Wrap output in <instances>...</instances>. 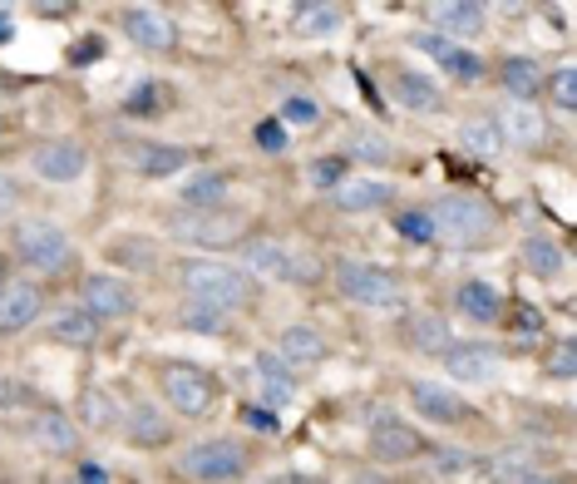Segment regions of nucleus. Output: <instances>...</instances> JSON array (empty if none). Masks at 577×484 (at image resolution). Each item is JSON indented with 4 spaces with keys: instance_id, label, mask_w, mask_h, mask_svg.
Instances as JSON below:
<instances>
[{
    "instance_id": "obj_1",
    "label": "nucleus",
    "mask_w": 577,
    "mask_h": 484,
    "mask_svg": "<svg viewBox=\"0 0 577 484\" xmlns=\"http://www.w3.org/2000/svg\"><path fill=\"white\" fill-rule=\"evenodd\" d=\"M178 287L188 301H198V307H217V312L237 317L247 312L256 301V282L247 277L242 268H233V262H213V258H188L178 268Z\"/></svg>"
},
{
    "instance_id": "obj_2",
    "label": "nucleus",
    "mask_w": 577,
    "mask_h": 484,
    "mask_svg": "<svg viewBox=\"0 0 577 484\" xmlns=\"http://www.w3.org/2000/svg\"><path fill=\"white\" fill-rule=\"evenodd\" d=\"M173 470L192 484H237L252 470V455H247L242 440L213 435V440H198V445H188V450H178Z\"/></svg>"
},
{
    "instance_id": "obj_3",
    "label": "nucleus",
    "mask_w": 577,
    "mask_h": 484,
    "mask_svg": "<svg viewBox=\"0 0 577 484\" xmlns=\"http://www.w3.org/2000/svg\"><path fill=\"white\" fill-rule=\"evenodd\" d=\"M242 272L252 282H287V287H306V282L321 277L311 252L287 248L277 237H252V243H242Z\"/></svg>"
},
{
    "instance_id": "obj_4",
    "label": "nucleus",
    "mask_w": 577,
    "mask_h": 484,
    "mask_svg": "<svg viewBox=\"0 0 577 484\" xmlns=\"http://www.w3.org/2000/svg\"><path fill=\"white\" fill-rule=\"evenodd\" d=\"M11 243H15V258L30 272H40V277H54V272H64L75 262L70 233H64L60 223H50V218H21V223L11 227Z\"/></svg>"
},
{
    "instance_id": "obj_5",
    "label": "nucleus",
    "mask_w": 577,
    "mask_h": 484,
    "mask_svg": "<svg viewBox=\"0 0 577 484\" xmlns=\"http://www.w3.org/2000/svg\"><path fill=\"white\" fill-rule=\"evenodd\" d=\"M429 218H435V243H449V248H474V243H484V237L493 233V223H499L493 208L474 194L435 198Z\"/></svg>"
},
{
    "instance_id": "obj_6",
    "label": "nucleus",
    "mask_w": 577,
    "mask_h": 484,
    "mask_svg": "<svg viewBox=\"0 0 577 484\" xmlns=\"http://www.w3.org/2000/svg\"><path fill=\"white\" fill-rule=\"evenodd\" d=\"M159 390L173 415H183V420H203V415H213V406H217V381H213V371H203L198 361H163Z\"/></svg>"
},
{
    "instance_id": "obj_7",
    "label": "nucleus",
    "mask_w": 577,
    "mask_h": 484,
    "mask_svg": "<svg viewBox=\"0 0 577 484\" xmlns=\"http://www.w3.org/2000/svg\"><path fill=\"white\" fill-rule=\"evenodd\" d=\"M336 291H341L346 301H355V307H365V312H396L400 307V277L396 272L375 268V262H361V258H341L331 272Z\"/></svg>"
},
{
    "instance_id": "obj_8",
    "label": "nucleus",
    "mask_w": 577,
    "mask_h": 484,
    "mask_svg": "<svg viewBox=\"0 0 577 484\" xmlns=\"http://www.w3.org/2000/svg\"><path fill=\"white\" fill-rule=\"evenodd\" d=\"M173 237L188 243V248H233V243H247V213L242 208H192L188 218L173 223Z\"/></svg>"
},
{
    "instance_id": "obj_9",
    "label": "nucleus",
    "mask_w": 577,
    "mask_h": 484,
    "mask_svg": "<svg viewBox=\"0 0 577 484\" xmlns=\"http://www.w3.org/2000/svg\"><path fill=\"white\" fill-rule=\"evenodd\" d=\"M365 450H371V460L380 464V470H396V464L425 460L435 445H429L415 425H405V420H396V415H385V420H375V425H371V445H365Z\"/></svg>"
},
{
    "instance_id": "obj_10",
    "label": "nucleus",
    "mask_w": 577,
    "mask_h": 484,
    "mask_svg": "<svg viewBox=\"0 0 577 484\" xmlns=\"http://www.w3.org/2000/svg\"><path fill=\"white\" fill-rule=\"evenodd\" d=\"M79 291H85V312L95 317L99 326L128 322V317L139 312V291H134L128 277H118V272H89V277L79 282Z\"/></svg>"
},
{
    "instance_id": "obj_11",
    "label": "nucleus",
    "mask_w": 577,
    "mask_h": 484,
    "mask_svg": "<svg viewBox=\"0 0 577 484\" xmlns=\"http://www.w3.org/2000/svg\"><path fill=\"white\" fill-rule=\"evenodd\" d=\"M30 173L40 184H79L89 173V149L79 139H45L30 149Z\"/></svg>"
},
{
    "instance_id": "obj_12",
    "label": "nucleus",
    "mask_w": 577,
    "mask_h": 484,
    "mask_svg": "<svg viewBox=\"0 0 577 484\" xmlns=\"http://www.w3.org/2000/svg\"><path fill=\"white\" fill-rule=\"evenodd\" d=\"M493 124H499L503 144H513V149H538V144H548V134H553L548 129V114L534 99H503Z\"/></svg>"
},
{
    "instance_id": "obj_13",
    "label": "nucleus",
    "mask_w": 577,
    "mask_h": 484,
    "mask_svg": "<svg viewBox=\"0 0 577 484\" xmlns=\"http://www.w3.org/2000/svg\"><path fill=\"white\" fill-rule=\"evenodd\" d=\"M444 371L449 381H464V386H489L503 371V351L489 342H454L444 351Z\"/></svg>"
},
{
    "instance_id": "obj_14",
    "label": "nucleus",
    "mask_w": 577,
    "mask_h": 484,
    "mask_svg": "<svg viewBox=\"0 0 577 484\" xmlns=\"http://www.w3.org/2000/svg\"><path fill=\"white\" fill-rule=\"evenodd\" d=\"M410 406L429 420V425H464L474 415V406L444 381H410Z\"/></svg>"
},
{
    "instance_id": "obj_15",
    "label": "nucleus",
    "mask_w": 577,
    "mask_h": 484,
    "mask_svg": "<svg viewBox=\"0 0 577 484\" xmlns=\"http://www.w3.org/2000/svg\"><path fill=\"white\" fill-rule=\"evenodd\" d=\"M40 317H45V287L40 282L21 277V282H11V287L0 291V336L30 332Z\"/></svg>"
},
{
    "instance_id": "obj_16",
    "label": "nucleus",
    "mask_w": 577,
    "mask_h": 484,
    "mask_svg": "<svg viewBox=\"0 0 577 484\" xmlns=\"http://www.w3.org/2000/svg\"><path fill=\"white\" fill-rule=\"evenodd\" d=\"M410 45H415V50H425L429 60L444 70V75L464 79V85H474V79L484 75V60L469 50V45H454V40H444V35H435V30H415V35H410Z\"/></svg>"
},
{
    "instance_id": "obj_17",
    "label": "nucleus",
    "mask_w": 577,
    "mask_h": 484,
    "mask_svg": "<svg viewBox=\"0 0 577 484\" xmlns=\"http://www.w3.org/2000/svg\"><path fill=\"white\" fill-rule=\"evenodd\" d=\"M277 356L287 361L291 376H301V371H316L321 361L331 356V342H326L316 326L291 322V326H281V336H277Z\"/></svg>"
},
{
    "instance_id": "obj_18",
    "label": "nucleus",
    "mask_w": 577,
    "mask_h": 484,
    "mask_svg": "<svg viewBox=\"0 0 577 484\" xmlns=\"http://www.w3.org/2000/svg\"><path fill=\"white\" fill-rule=\"evenodd\" d=\"M425 15H429V25H435V35H444V40H454V45L484 35V25H489V11H484L479 0H439Z\"/></svg>"
},
{
    "instance_id": "obj_19",
    "label": "nucleus",
    "mask_w": 577,
    "mask_h": 484,
    "mask_svg": "<svg viewBox=\"0 0 577 484\" xmlns=\"http://www.w3.org/2000/svg\"><path fill=\"white\" fill-rule=\"evenodd\" d=\"M79 425L75 415H64V410H35L30 415V445L45 455H54V460H64V455H79Z\"/></svg>"
},
{
    "instance_id": "obj_20",
    "label": "nucleus",
    "mask_w": 577,
    "mask_h": 484,
    "mask_svg": "<svg viewBox=\"0 0 577 484\" xmlns=\"http://www.w3.org/2000/svg\"><path fill=\"white\" fill-rule=\"evenodd\" d=\"M124 35L139 45V50H149V54H163V50L178 45L173 21L163 11H153V5H128V11H124Z\"/></svg>"
},
{
    "instance_id": "obj_21",
    "label": "nucleus",
    "mask_w": 577,
    "mask_h": 484,
    "mask_svg": "<svg viewBox=\"0 0 577 484\" xmlns=\"http://www.w3.org/2000/svg\"><path fill=\"white\" fill-rule=\"evenodd\" d=\"M128 163H134V173L139 178H149V184H159V178H178V173H188V149H178V144H153V139H139L134 149H128Z\"/></svg>"
},
{
    "instance_id": "obj_22",
    "label": "nucleus",
    "mask_w": 577,
    "mask_h": 484,
    "mask_svg": "<svg viewBox=\"0 0 577 484\" xmlns=\"http://www.w3.org/2000/svg\"><path fill=\"white\" fill-rule=\"evenodd\" d=\"M390 95H396L400 109H410V114H435L439 104H444V95H439V85L425 75V70H390Z\"/></svg>"
},
{
    "instance_id": "obj_23",
    "label": "nucleus",
    "mask_w": 577,
    "mask_h": 484,
    "mask_svg": "<svg viewBox=\"0 0 577 484\" xmlns=\"http://www.w3.org/2000/svg\"><path fill=\"white\" fill-rule=\"evenodd\" d=\"M256 390H262V406L267 410H281L297 400V376L287 371V361H281L277 351H256Z\"/></svg>"
},
{
    "instance_id": "obj_24",
    "label": "nucleus",
    "mask_w": 577,
    "mask_h": 484,
    "mask_svg": "<svg viewBox=\"0 0 577 484\" xmlns=\"http://www.w3.org/2000/svg\"><path fill=\"white\" fill-rule=\"evenodd\" d=\"M75 425H79V431H95V435L118 431V425H124L118 396H114V390H104V386H89L85 396H79V406H75Z\"/></svg>"
},
{
    "instance_id": "obj_25",
    "label": "nucleus",
    "mask_w": 577,
    "mask_h": 484,
    "mask_svg": "<svg viewBox=\"0 0 577 484\" xmlns=\"http://www.w3.org/2000/svg\"><path fill=\"white\" fill-rule=\"evenodd\" d=\"M331 198H336V208H341V213H375V208L396 203V188L380 184V178H365V173H351V178H346Z\"/></svg>"
},
{
    "instance_id": "obj_26",
    "label": "nucleus",
    "mask_w": 577,
    "mask_h": 484,
    "mask_svg": "<svg viewBox=\"0 0 577 484\" xmlns=\"http://www.w3.org/2000/svg\"><path fill=\"white\" fill-rule=\"evenodd\" d=\"M528 474H538V460L528 450H499L474 460V480L479 484H524Z\"/></svg>"
},
{
    "instance_id": "obj_27",
    "label": "nucleus",
    "mask_w": 577,
    "mask_h": 484,
    "mask_svg": "<svg viewBox=\"0 0 577 484\" xmlns=\"http://www.w3.org/2000/svg\"><path fill=\"white\" fill-rule=\"evenodd\" d=\"M454 307H460L469 322H499L503 317V291L493 287V282H484V277H464L460 287H454Z\"/></svg>"
},
{
    "instance_id": "obj_28",
    "label": "nucleus",
    "mask_w": 577,
    "mask_h": 484,
    "mask_svg": "<svg viewBox=\"0 0 577 484\" xmlns=\"http://www.w3.org/2000/svg\"><path fill=\"white\" fill-rule=\"evenodd\" d=\"M50 342L89 351V346H99V322L85 312V307H64V312L50 317Z\"/></svg>"
},
{
    "instance_id": "obj_29",
    "label": "nucleus",
    "mask_w": 577,
    "mask_h": 484,
    "mask_svg": "<svg viewBox=\"0 0 577 484\" xmlns=\"http://www.w3.org/2000/svg\"><path fill=\"white\" fill-rule=\"evenodd\" d=\"M124 435L134 445H168L173 440V425H168V415H163L159 406H134V410H124Z\"/></svg>"
},
{
    "instance_id": "obj_30",
    "label": "nucleus",
    "mask_w": 577,
    "mask_h": 484,
    "mask_svg": "<svg viewBox=\"0 0 577 484\" xmlns=\"http://www.w3.org/2000/svg\"><path fill=\"white\" fill-rule=\"evenodd\" d=\"M227 184H233V173H227V169L188 173L183 188H178V198L188 203V213H192V208H217V203H223V194H227Z\"/></svg>"
},
{
    "instance_id": "obj_31",
    "label": "nucleus",
    "mask_w": 577,
    "mask_h": 484,
    "mask_svg": "<svg viewBox=\"0 0 577 484\" xmlns=\"http://www.w3.org/2000/svg\"><path fill=\"white\" fill-rule=\"evenodd\" d=\"M518 252H524L528 277H538V282H553L557 272H563V248H557V237H548V233H528Z\"/></svg>"
},
{
    "instance_id": "obj_32",
    "label": "nucleus",
    "mask_w": 577,
    "mask_h": 484,
    "mask_svg": "<svg viewBox=\"0 0 577 484\" xmlns=\"http://www.w3.org/2000/svg\"><path fill=\"white\" fill-rule=\"evenodd\" d=\"M499 79H503V95L509 99H534L538 89H543V65L528 60V54H509L503 70H499Z\"/></svg>"
},
{
    "instance_id": "obj_33",
    "label": "nucleus",
    "mask_w": 577,
    "mask_h": 484,
    "mask_svg": "<svg viewBox=\"0 0 577 484\" xmlns=\"http://www.w3.org/2000/svg\"><path fill=\"white\" fill-rule=\"evenodd\" d=\"M346 163H371V169H385V163L396 159V144L385 139V134L375 129H351L346 134Z\"/></svg>"
},
{
    "instance_id": "obj_34",
    "label": "nucleus",
    "mask_w": 577,
    "mask_h": 484,
    "mask_svg": "<svg viewBox=\"0 0 577 484\" xmlns=\"http://www.w3.org/2000/svg\"><path fill=\"white\" fill-rule=\"evenodd\" d=\"M415 351H425V356H444L449 346H454V332L444 326V317H435V312H419V317H410V336H405Z\"/></svg>"
},
{
    "instance_id": "obj_35",
    "label": "nucleus",
    "mask_w": 577,
    "mask_h": 484,
    "mask_svg": "<svg viewBox=\"0 0 577 484\" xmlns=\"http://www.w3.org/2000/svg\"><path fill=\"white\" fill-rule=\"evenodd\" d=\"M346 25V11L341 5H331V0H316V5H297L291 11V30L297 35H331V30H341Z\"/></svg>"
},
{
    "instance_id": "obj_36",
    "label": "nucleus",
    "mask_w": 577,
    "mask_h": 484,
    "mask_svg": "<svg viewBox=\"0 0 577 484\" xmlns=\"http://www.w3.org/2000/svg\"><path fill=\"white\" fill-rule=\"evenodd\" d=\"M178 326L192 336H227L233 332V317L217 312V307H198V301H183L178 307Z\"/></svg>"
},
{
    "instance_id": "obj_37",
    "label": "nucleus",
    "mask_w": 577,
    "mask_h": 484,
    "mask_svg": "<svg viewBox=\"0 0 577 484\" xmlns=\"http://www.w3.org/2000/svg\"><path fill=\"white\" fill-rule=\"evenodd\" d=\"M460 139H464V149H469V153H479V159H493V153H503V149H509L493 119H464Z\"/></svg>"
},
{
    "instance_id": "obj_38",
    "label": "nucleus",
    "mask_w": 577,
    "mask_h": 484,
    "mask_svg": "<svg viewBox=\"0 0 577 484\" xmlns=\"http://www.w3.org/2000/svg\"><path fill=\"white\" fill-rule=\"evenodd\" d=\"M346 178H351V163H346L341 153H326V159H311L306 163V184L321 188V194H336Z\"/></svg>"
},
{
    "instance_id": "obj_39",
    "label": "nucleus",
    "mask_w": 577,
    "mask_h": 484,
    "mask_svg": "<svg viewBox=\"0 0 577 484\" xmlns=\"http://www.w3.org/2000/svg\"><path fill=\"white\" fill-rule=\"evenodd\" d=\"M573 371H577V346H573V336H563V342H553L543 351V376L573 381Z\"/></svg>"
},
{
    "instance_id": "obj_40",
    "label": "nucleus",
    "mask_w": 577,
    "mask_h": 484,
    "mask_svg": "<svg viewBox=\"0 0 577 484\" xmlns=\"http://www.w3.org/2000/svg\"><path fill=\"white\" fill-rule=\"evenodd\" d=\"M509 312V332L513 336H543L548 332V317L538 312L534 301H513V307H503Z\"/></svg>"
},
{
    "instance_id": "obj_41",
    "label": "nucleus",
    "mask_w": 577,
    "mask_h": 484,
    "mask_svg": "<svg viewBox=\"0 0 577 484\" xmlns=\"http://www.w3.org/2000/svg\"><path fill=\"white\" fill-rule=\"evenodd\" d=\"M109 258L128 262V268H153V243H143V237H114V243H109Z\"/></svg>"
},
{
    "instance_id": "obj_42",
    "label": "nucleus",
    "mask_w": 577,
    "mask_h": 484,
    "mask_svg": "<svg viewBox=\"0 0 577 484\" xmlns=\"http://www.w3.org/2000/svg\"><path fill=\"white\" fill-rule=\"evenodd\" d=\"M543 85H548V99H553L557 109H577V70H573V65L553 70Z\"/></svg>"
},
{
    "instance_id": "obj_43",
    "label": "nucleus",
    "mask_w": 577,
    "mask_h": 484,
    "mask_svg": "<svg viewBox=\"0 0 577 484\" xmlns=\"http://www.w3.org/2000/svg\"><path fill=\"white\" fill-rule=\"evenodd\" d=\"M396 227L410 243H435V218H429V208H405V213H396Z\"/></svg>"
},
{
    "instance_id": "obj_44",
    "label": "nucleus",
    "mask_w": 577,
    "mask_h": 484,
    "mask_svg": "<svg viewBox=\"0 0 577 484\" xmlns=\"http://www.w3.org/2000/svg\"><path fill=\"white\" fill-rule=\"evenodd\" d=\"M321 104L311 95H287L281 99V124H316Z\"/></svg>"
},
{
    "instance_id": "obj_45",
    "label": "nucleus",
    "mask_w": 577,
    "mask_h": 484,
    "mask_svg": "<svg viewBox=\"0 0 577 484\" xmlns=\"http://www.w3.org/2000/svg\"><path fill=\"white\" fill-rule=\"evenodd\" d=\"M252 139H256V149H267V153H281L291 144V134H287V124L281 119H262L252 129Z\"/></svg>"
},
{
    "instance_id": "obj_46",
    "label": "nucleus",
    "mask_w": 577,
    "mask_h": 484,
    "mask_svg": "<svg viewBox=\"0 0 577 484\" xmlns=\"http://www.w3.org/2000/svg\"><path fill=\"white\" fill-rule=\"evenodd\" d=\"M163 89L159 85H134V89H128V99H124V109H128V114H159V109H163Z\"/></svg>"
},
{
    "instance_id": "obj_47",
    "label": "nucleus",
    "mask_w": 577,
    "mask_h": 484,
    "mask_svg": "<svg viewBox=\"0 0 577 484\" xmlns=\"http://www.w3.org/2000/svg\"><path fill=\"white\" fill-rule=\"evenodd\" d=\"M99 54H104V40H99V35H85V40H79L75 50H70V65L85 70V65H95Z\"/></svg>"
},
{
    "instance_id": "obj_48",
    "label": "nucleus",
    "mask_w": 577,
    "mask_h": 484,
    "mask_svg": "<svg viewBox=\"0 0 577 484\" xmlns=\"http://www.w3.org/2000/svg\"><path fill=\"white\" fill-rule=\"evenodd\" d=\"M15 203H21V188H15V178L5 169H0V223L15 213Z\"/></svg>"
},
{
    "instance_id": "obj_49",
    "label": "nucleus",
    "mask_w": 577,
    "mask_h": 484,
    "mask_svg": "<svg viewBox=\"0 0 577 484\" xmlns=\"http://www.w3.org/2000/svg\"><path fill=\"white\" fill-rule=\"evenodd\" d=\"M247 420H252L256 431H267V435H277V431H281L277 410H267V406H247Z\"/></svg>"
},
{
    "instance_id": "obj_50",
    "label": "nucleus",
    "mask_w": 577,
    "mask_h": 484,
    "mask_svg": "<svg viewBox=\"0 0 577 484\" xmlns=\"http://www.w3.org/2000/svg\"><path fill=\"white\" fill-rule=\"evenodd\" d=\"M75 484H109V470H99V464H79V480Z\"/></svg>"
},
{
    "instance_id": "obj_51",
    "label": "nucleus",
    "mask_w": 577,
    "mask_h": 484,
    "mask_svg": "<svg viewBox=\"0 0 577 484\" xmlns=\"http://www.w3.org/2000/svg\"><path fill=\"white\" fill-rule=\"evenodd\" d=\"M11 287V258H5V248H0V291Z\"/></svg>"
},
{
    "instance_id": "obj_52",
    "label": "nucleus",
    "mask_w": 577,
    "mask_h": 484,
    "mask_svg": "<svg viewBox=\"0 0 577 484\" xmlns=\"http://www.w3.org/2000/svg\"><path fill=\"white\" fill-rule=\"evenodd\" d=\"M524 484H567V480H557V474H543V470H538V474H528Z\"/></svg>"
},
{
    "instance_id": "obj_53",
    "label": "nucleus",
    "mask_w": 577,
    "mask_h": 484,
    "mask_svg": "<svg viewBox=\"0 0 577 484\" xmlns=\"http://www.w3.org/2000/svg\"><path fill=\"white\" fill-rule=\"evenodd\" d=\"M70 484H75V480H70Z\"/></svg>"
}]
</instances>
